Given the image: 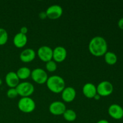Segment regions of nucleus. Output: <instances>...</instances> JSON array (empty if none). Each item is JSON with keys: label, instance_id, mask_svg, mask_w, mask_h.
<instances>
[{"label": "nucleus", "instance_id": "f257e3e1", "mask_svg": "<svg viewBox=\"0 0 123 123\" xmlns=\"http://www.w3.org/2000/svg\"><path fill=\"white\" fill-rule=\"evenodd\" d=\"M88 49L90 53L94 56H103L108 52V44L103 37L96 36L90 40Z\"/></svg>", "mask_w": 123, "mask_h": 123}, {"label": "nucleus", "instance_id": "f03ea898", "mask_svg": "<svg viewBox=\"0 0 123 123\" xmlns=\"http://www.w3.org/2000/svg\"><path fill=\"white\" fill-rule=\"evenodd\" d=\"M46 84L49 90L56 94L62 92L66 85L63 78L58 75H53L49 77Z\"/></svg>", "mask_w": 123, "mask_h": 123}, {"label": "nucleus", "instance_id": "7ed1b4c3", "mask_svg": "<svg viewBox=\"0 0 123 123\" xmlns=\"http://www.w3.org/2000/svg\"><path fill=\"white\" fill-rule=\"evenodd\" d=\"M18 108L24 113H31L36 108V103L33 99L30 97H22L18 102Z\"/></svg>", "mask_w": 123, "mask_h": 123}, {"label": "nucleus", "instance_id": "20e7f679", "mask_svg": "<svg viewBox=\"0 0 123 123\" xmlns=\"http://www.w3.org/2000/svg\"><path fill=\"white\" fill-rule=\"evenodd\" d=\"M18 95L22 97H29L34 91V86L31 83L28 82H24L19 83V85L16 87Z\"/></svg>", "mask_w": 123, "mask_h": 123}, {"label": "nucleus", "instance_id": "39448f33", "mask_svg": "<svg viewBox=\"0 0 123 123\" xmlns=\"http://www.w3.org/2000/svg\"><path fill=\"white\" fill-rule=\"evenodd\" d=\"M31 78L35 82L38 84H43L46 83L48 76L45 70L40 68L34 69L31 72Z\"/></svg>", "mask_w": 123, "mask_h": 123}, {"label": "nucleus", "instance_id": "423d86ee", "mask_svg": "<svg viewBox=\"0 0 123 123\" xmlns=\"http://www.w3.org/2000/svg\"><path fill=\"white\" fill-rule=\"evenodd\" d=\"M114 91V86L110 82L105 80L101 82L97 86V92L100 96L106 97L111 94Z\"/></svg>", "mask_w": 123, "mask_h": 123}, {"label": "nucleus", "instance_id": "0eeeda50", "mask_svg": "<svg viewBox=\"0 0 123 123\" xmlns=\"http://www.w3.org/2000/svg\"><path fill=\"white\" fill-rule=\"evenodd\" d=\"M37 55L42 61L47 62L52 59L53 50L48 46H43L38 49Z\"/></svg>", "mask_w": 123, "mask_h": 123}, {"label": "nucleus", "instance_id": "6e6552de", "mask_svg": "<svg viewBox=\"0 0 123 123\" xmlns=\"http://www.w3.org/2000/svg\"><path fill=\"white\" fill-rule=\"evenodd\" d=\"M63 10L59 5L54 4L50 6L46 10L47 17L50 19H57L62 16Z\"/></svg>", "mask_w": 123, "mask_h": 123}, {"label": "nucleus", "instance_id": "1a4fd4ad", "mask_svg": "<svg viewBox=\"0 0 123 123\" xmlns=\"http://www.w3.org/2000/svg\"><path fill=\"white\" fill-rule=\"evenodd\" d=\"M49 111L52 114L55 115H62L66 110V106L64 103L60 101L52 102L49 106Z\"/></svg>", "mask_w": 123, "mask_h": 123}, {"label": "nucleus", "instance_id": "9d476101", "mask_svg": "<svg viewBox=\"0 0 123 123\" xmlns=\"http://www.w3.org/2000/svg\"><path fill=\"white\" fill-rule=\"evenodd\" d=\"M67 54V50L64 47L57 46L53 50L52 58L55 62H61L66 60Z\"/></svg>", "mask_w": 123, "mask_h": 123}, {"label": "nucleus", "instance_id": "9b49d317", "mask_svg": "<svg viewBox=\"0 0 123 123\" xmlns=\"http://www.w3.org/2000/svg\"><path fill=\"white\" fill-rule=\"evenodd\" d=\"M109 115L112 118L120 120L123 118V108L118 104H112L108 109Z\"/></svg>", "mask_w": 123, "mask_h": 123}, {"label": "nucleus", "instance_id": "f8f14e48", "mask_svg": "<svg viewBox=\"0 0 123 123\" xmlns=\"http://www.w3.org/2000/svg\"><path fill=\"white\" fill-rule=\"evenodd\" d=\"M76 95V92L74 88L72 86L65 87L63 91H62L61 97L62 100L67 103L72 102L74 100Z\"/></svg>", "mask_w": 123, "mask_h": 123}, {"label": "nucleus", "instance_id": "ddd939ff", "mask_svg": "<svg viewBox=\"0 0 123 123\" xmlns=\"http://www.w3.org/2000/svg\"><path fill=\"white\" fill-rule=\"evenodd\" d=\"M82 92L86 97L92 98L97 94V87L92 83H87L83 86Z\"/></svg>", "mask_w": 123, "mask_h": 123}, {"label": "nucleus", "instance_id": "4468645a", "mask_svg": "<svg viewBox=\"0 0 123 123\" xmlns=\"http://www.w3.org/2000/svg\"><path fill=\"white\" fill-rule=\"evenodd\" d=\"M6 82L10 88H16L19 84V78L16 73L10 72L6 76Z\"/></svg>", "mask_w": 123, "mask_h": 123}, {"label": "nucleus", "instance_id": "2eb2a0df", "mask_svg": "<svg viewBox=\"0 0 123 123\" xmlns=\"http://www.w3.org/2000/svg\"><path fill=\"white\" fill-rule=\"evenodd\" d=\"M36 52L31 48L24 49L20 54V59L24 62H30L34 60Z\"/></svg>", "mask_w": 123, "mask_h": 123}, {"label": "nucleus", "instance_id": "dca6fc26", "mask_svg": "<svg viewBox=\"0 0 123 123\" xmlns=\"http://www.w3.org/2000/svg\"><path fill=\"white\" fill-rule=\"evenodd\" d=\"M27 36L25 34L19 32L14 36L13 38V43L14 46L18 48H21L25 46L27 43Z\"/></svg>", "mask_w": 123, "mask_h": 123}, {"label": "nucleus", "instance_id": "f3484780", "mask_svg": "<svg viewBox=\"0 0 123 123\" xmlns=\"http://www.w3.org/2000/svg\"><path fill=\"white\" fill-rule=\"evenodd\" d=\"M16 74L19 79H26L31 76V71L28 67H22L18 70Z\"/></svg>", "mask_w": 123, "mask_h": 123}, {"label": "nucleus", "instance_id": "a211bd4d", "mask_svg": "<svg viewBox=\"0 0 123 123\" xmlns=\"http://www.w3.org/2000/svg\"><path fill=\"white\" fill-rule=\"evenodd\" d=\"M117 56L112 52H107L105 54V60L109 65H114L117 62Z\"/></svg>", "mask_w": 123, "mask_h": 123}, {"label": "nucleus", "instance_id": "6ab92c4d", "mask_svg": "<svg viewBox=\"0 0 123 123\" xmlns=\"http://www.w3.org/2000/svg\"><path fill=\"white\" fill-rule=\"evenodd\" d=\"M62 115H63L64 118L66 121H69V122L74 121L77 117L76 113L72 109H66Z\"/></svg>", "mask_w": 123, "mask_h": 123}, {"label": "nucleus", "instance_id": "aec40b11", "mask_svg": "<svg viewBox=\"0 0 123 123\" xmlns=\"http://www.w3.org/2000/svg\"><path fill=\"white\" fill-rule=\"evenodd\" d=\"M8 33L4 28H0V46L4 45L8 40Z\"/></svg>", "mask_w": 123, "mask_h": 123}, {"label": "nucleus", "instance_id": "412c9836", "mask_svg": "<svg viewBox=\"0 0 123 123\" xmlns=\"http://www.w3.org/2000/svg\"><path fill=\"white\" fill-rule=\"evenodd\" d=\"M46 68L49 72H55L57 68V65L55 61L50 60L46 64Z\"/></svg>", "mask_w": 123, "mask_h": 123}, {"label": "nucleus", "instance_id": "4be33fe9", "mask_svg": "<svg viewBox=\"0 0 123 123\" xmlns=\"http://www.w3.org/2000/svg\"><path fill=\"white\" fill-rule=\"evenodd\" d=\"M18 93L16 88H10L7 92V96L8 98H14L18 96Z\"/></svg>", "mask_w": 123, "mask_h": 123}, {"label": "nucleus", "instance_id": "5701e85b", "mask_svg": "<svg viewBox=\"0 0 123 123\" xmlns=\"http://www.w3.org/2000/svg\"><path fill=\"white\" fill-rule=\"evenodd\" d=\"M20 33L23 34H26V33L28 32V28L26 27V26H22V27L20 28Z\"/></svg>", "mask_w": 123, "mask_h": 123}, {"label": "nucleus", "instance_id": "b1692460", "mask_svg": "<svg viewBox=\"0 0 123 123\" xmlns=\"http://www.w3.org/2000/svg\"><path fill=\"white\" fill-rule=\"evenodd\" d=\"M118 27L120 28L121 30H123V18H121V19L118 20Z\"/></svg>", "mask_w": 123, "mask_h": 123}, {"label": "nucleus", "instance_id": "393cba45", "mask_svg": "<svg viewBox=\"0 0 123 123\" xmlns=\"http://www.w3.org/2000/svg\"><path fill=\"white\" fill-rule=\"evenodd\" d=\"M39 17L40 19H44L46 18H47L46 13V12H40L39 13Z\"/></svg>", "mask_w": 123, "mask_h": 123}, {"label": "nucleus", "instance_id": "a878e982", "mask_svg": "<svg viewBox=\"0 0 123 123\" xmlns=\"http://www.w3.org/2000/svg\"><path fill=\"white\" fill-rule=\"evenodd\" d=\"M97 123H109V121H107L106 120H99L98 121H97Z\"/></svg>", "mask_w": 123, "mask_h": 123}, {"label": "nucleus", "instance_id": "bb28decb", "mask_svg": "<svg viewBox=\"0 0 123 123\" xmlns=\"http://www.w3.org/2000/svg\"><path fill=\"white\" fill-rule=\"evenodd\" d=\"M94 98L95 100H99L100 98V96L98 94H97L94 96Z\"/></svg>", "mask_w": 123, "mask_h": 123}, {"label": "nucleus", "instance_id": "cd10ccee", "mask_svg": "<svg viewBox=\"0 0 123 123\" xmlns=\"http://www.w3.org/2000/svg\"><path fill=\"white\" fill-rule=\"evenodd\" d=\"M2 80H1V79H0V85H1V84H2Z\"/></svg>", "mask_w": 123, "mask_h": 123}]
</instances>
